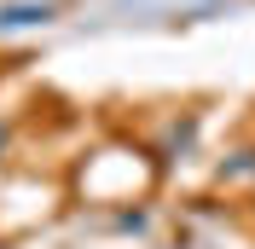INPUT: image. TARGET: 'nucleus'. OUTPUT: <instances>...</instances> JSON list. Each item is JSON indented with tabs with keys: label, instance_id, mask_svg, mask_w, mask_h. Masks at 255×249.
Segmentation results:
<instances>
[{
	"label": "nucleus",
	"instance_id": "f03ea898",
	"mask_svg": "<svg viewBox=\"0 0 255 249\" xmlns=\"http://www.w3.org/2000/svg\"><path fill=\"white\" fill-rule=\"evenodd\" d=\"M0 151H6V122H0Z\"/></svg>",
	"mask_w": 255,
	"mask_h": 249
},
{
	"label": "nucleus",
	"instance_id": "f257e3e1",
	"mask_svg": "<svg viewBox=\"0 0 255 249\" xmlns=\"http://www.w3.org/2000/svg\"><path fill=\"white\" fill-rule=\"evenodd\" d=\"M52 17L47 0H23V6H0V29H41Z\"/></svg>",
	"mask_w": 255,
	"mask_h": 249
}]
</instances>
